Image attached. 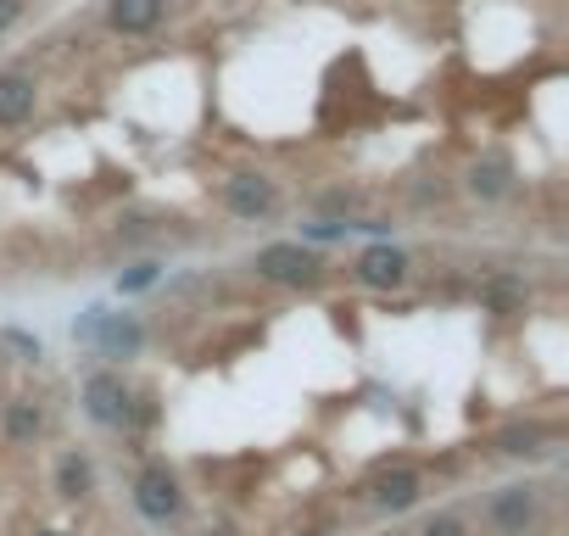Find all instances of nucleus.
Instances as JSON below:
<instances>
[{"label": "nucleus", "instance_id": "obj_1", "mask_svg": "<svg viewBox=\"0 0 569 536\" xmlns=\"http://www.w3.org/2000/svg\"><path fill=\"white\" fill-rule=\"evenodd\" d=\"M251 275L257 280H268V286H319L325 280V257L313 251V246H302V240H273V246H262L257 257H251Z\"/></svg>", "mask_w": 569, "mask_h": 536}, {"label": "nucleus", "instance_id": "obj_2", "mask_svg": "<svg viewBox=\"0 0 569 536\" xmlns=\"http://www.w3.org/2000/svg\"><path fill=\"white\" fill-rule=\"evenodd\" d=\"M218 201L234 224H262L279 212V179L262 173V168H234L223 185H218Z\"/></svg>", "mask_w": 569, "mask_h": 536}, {"label": "nucleus", "instance_id": "obj_3", "mask_svg": "<svg viewBox=\"0 0 569 536\" xmlns=\"http://www.w3.org/2000/svg\"><path fill=\"white\" fill-rule=\"evenodd\" d=\"M79 403H84V419H90V425L123 430V425H129V408H134V386H129L118 369H96V375H84Z\"/></svg>", "mask_w": 569, "mask_h": 536}, {"label": "nucleus", "instance_id": "obj_4", "mask_svg": "<svg viewBox=\"0 0 569 536\" xmlns=\"http://www.w3.org/2000/svg\"><path fill=\"white\" fill-rule=\"evenodd\" d=\"M536 519H541V486H530V480L497 486V492L486 497V525H491L497 536H530Z\"/></svg>", "mask_w": 569, "mask_h": 536}, {"label": "nucleus", "instance_id": "obj_5", "mask_svg": "<svg viewBox=\"0 0 569 536\" xmlns=\"http://www.w3.org/2000/svg\"><path fill=\"white\" fill-rule=\"evenodd\" d=\"M134 508H140L151 525H173V519L184 514V486H179V475H173L168 464H146V469L134 475Z\"/></svg>", "mask_w": 569, "mask_h": 536}, {"label": "nucleus", "instance_id": "obj_6", "mask_svg": "<svg viewBox=\"0 0 569 536\" xmlns=\"http://www.w3.org/2000/svg\"><path fill=\"white\" fill-rule=\"evenodd\" d=\"M408 275H413V257L391 240H375L352 257V280L369 291H397V286H408Z\"/></svg>", "mask_w": 569, "mask_h": 536}, {"label": "nucleus", "instance_id": "obj_7", "mask_svg": "<svg viewBox=\"0 0 569 536\" xmlns=\"http://www.w3.org/2000/svg\"><path fill=\"white\" fill-rule=\"evenodd\" d=\"M40 112V79L29 62H7L0 68V129H29Z\"/></svg>", "mask_w": 569, "mask_h": 536}, {"label": "nucleus", "instance_id": "obj_8", "mask_svg": "<svg viewBox=\"0 0 569 536\" xmlns=\"http://www.w3.org/2000/svg\"><path fill=\"white\" fill-rule=\"evenodd\" d=\"M513 185H519V168H513V157L508 151H475L469 157V168H463V190L475 196V201H502V196H513Z\"/></svg>", "mask_w": 569, "mask_h": 536}, {"label": "nucleus", "instance_id": "obj_9", "mask_svg": "<svg viewBox=\"0 0 569 536\" xmlns=\"http://www.w3.org/2000/svg\"><path fill=\"white\" fill-rule=\"evenodd\" d=\"M369 503L386 508V514H408V508L425 503V475L413 464H391V469H380L369 480Z\"/></svg>", "mask_w": 569, "mask_h": 536}, {"label": "nucleus", "instance_id": "obj_10", "mask_svg": "<svg viewBox=\"0 0 569 536\" xmlns=\"http://www.w3.org/2000/svg\"><path fill=\"white\" fill-rule=\"evenodd\" d=\"M475 302L486 314H525L530 280L519 275V268H486V275H475Z\"/></svg>", "mask_w": 569, "mask_h": 536}, {"label": "nucleus", "instance_id": "obj_11", "mask_svg": "<svg viewBox=\"0 0 569 536\" xmlns=\"http://www.w3.org/2000/svg\"><path fill=\"white\" fill-rule=\"evenodd\" d=\"M90 347H96L101 358H140V347H146V325H140L134 314H107V308H101Z\"/></svg>", "mask_w": 569, "mask_h": 536}, {"label": "nucleus", "instance_id": "obj_12", "mask_svg": "<svg viewBox=\"0 0 569 536\" xmlns=\"http://www.w3.org/2000/svg\"><path fill=\"white\" fill-rule=\"evenodd\" d=\"M0 436H7V447H40L46 436V408L34 397H12L7 408H0Z\"/></svg>", "mask_w": 569, "mask_h": 536}, {"label": "nucleus", "instance_id": "obj_13", "mask_svg": "<svg viewBox=\"0 0 569 536\" xmlns=\"http://www.w3.org/2000/svg\"><path fill=\"white\" fill-rule=\"evenodd\" d=\"M90 492H96V458L84 447H68L57 458V497L62 503H84Z\"/></svg>", "mask_w": 569, "mask_h": 536}, {"label": "nucleus", "instance_id": "obj_14", "mask_svg": "<svg viewBox=\"0 0 569 536\" xmlns=\"http://www.w3.org/2000/svg\"><path fill=\"white\" fill-rule=\"evenodd\" d=\"M541 441H547V430H541L536 419H519V425H508V430L497 436V453H508V458H536Z\"/></svg>", "mask_w": 569, "mask_h": 536}, {"label": "nucleus", "instance_id": "obj_15", "mask_svg": "<svg viewBox=\"0 0 569 536\" xmlns=\"http://www.w3.org/2000/svg\"><path fill=\"white\" fill-rule=\"evenodd\" d=\"M157 280H162V262H157V257H140V262L118 268V297H140V291H151Z\"/></svg>", "mask_w": 569, "mask_h": 536}, {"label": "nucleus", "instance_id": "obj_16", "mask_svg": "<svg viewBox=\"0 0 569 536\" xmlns=\"http://www.w3.org/2000/svg\"><path fill=\"white\" fill-rule=\"evenodd\" d=\"M419 536H469V519L452 514V508H441V514H430V519L419 525Z\"/></svg>", "mask_w": 569, "mask_h": 536}, {"label": "nucleus", "instance_id": "obj_17", "mask_svg": "<svg viewBox=\"0 0 569 536\" xmlns=\"http://www.w3.org/2000/svg\"><path fill=\"white\" fill-rule=\"evenodd\" d=\"M0 341H7L12 353H23V358H40V336H29V330H0Z\"/></svg>", "mask_w": 569, "mask_h": 536}, {"label": "nucleus", "instance_id": "obj_18", "mask_svg": "<svg viewBox=\"0 0 569 536\" xmlns=\"http://www.w3.org/2000/svg\"><path fill=\"white\" fill-rule=\"evenodd\" d=\"M201 536H240V530H229V525H207Z\"/></svg>", "mask_w": 569, "mask_h": 536}, {"label": "nucleus", "instance_id": "obj_19", "mask_svg": "<svg viewBox=\"0 0 569 536\" xmlns=\"http://www.w3.org/2000/svg\"><path fill=\"white\" fill-rule=\"evenodd\" d=\"M34 536H73V530H57V525H46V530H34Z\"/></svg>", "mask_w": 569, "mask_h": 536}]
</instances>
